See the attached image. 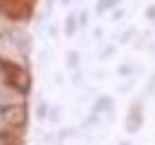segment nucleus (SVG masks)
Masks as SVG:
<instances>
[{
	"label": "nucleus",
	"instance_id": "obj_1",
	"mask_svg": "<svg viewBox=\"0 0 155 145\" xmlns=\"http://www.w3.org/2000/svg\"><path fill=\"white\" fill-rule=\"evenodd\" d=\"M117 5H119V0H100V2H98V10L105 12V10H112V7H117Z\"/></svg>",
	"mask_w": 155,
	"mask_h": 145
},
{
	"label": "nucleus",
	"instance_id": "obj_2",
	"mask_svg": "<svg viewBox=\"0 0 155 145\" xmlns=\"http://www.w3.org/2000/svg\"><path fill=\"white\" fill-rule=\"evenodd\" d=\"M146 14H148V19H153V21H155V5H153V7H148Z\"/></svg>",
	"mask_w": 155,
	"mask_h": 145
}]
</instances>
